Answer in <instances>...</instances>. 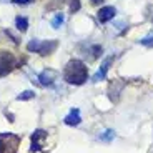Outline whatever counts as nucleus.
<instances>
[{
    "label": "nucleus",
    "instance_id": "1",
    "mask_svg": "<svg viewBox=\"0 0 153 153\" xmlns=\"http://www.w3.org/2000/svg\"><path fill=\"white\" fill-rule=\"evenodd\" d=\"M63 80L72 85H82L88 80V68L82 60H70L63 70Z\"/></svg>",
    "mask_w": 153,
    "mask_h": 153
},
{
    "label": "nucleus",
    "instance_id": "2",
    "mask_svg": "<svg viewBox=\"0 0 153 153\" xmlns=\"http://www.w3.org/2000/svg\"><path fill=\"white\" fill-rule=\"evenodd\" d=\"M57 48H58V40H38V38H33V40H30L28 45H27L28 52L43 55V57L53 53Z\"/></svg>",
    "mask_w": 153,
    "mask_h": 153
},
{
    "label": "nucleus",
    "instance_id": "3",
    "mask_svg": "<svg viewBox=\"0 0 153 153\" xmlns=\"http://www.w3.org/2000/svg\"><path fill=\"white\" fill-rule=\"evenodd\" d=\"M19 142H20V138L12 133L0 135V153H13Z\"/></svg>",
    "mask_w": 153,
    "mask_h": 153
},
{
    "label": "nucleus",
    "instance_id": "4",
    "mask_svg": "<svg viewBox=\"0 0 153 153\" xmlns=\"http://www.w3.org/2000/svg\"><path fill=\"white\" fill-rule=\"evenodd\" d=\"M15 67V58L13 55H10L8 52H2L0 55V76H5L13 70Z\"/></svg>",
    "mask_w": 153,
    "mask_h": 153
},
{
    "label": "nucleus",
    "instance_id": "5",
    "mask_svg": "<svg viewBox=\"0 0 153 153\" xmlns=\"http://www.w3.org/2000/svg\"><path fill=\"white\" fill-rule=\"evenodd\" d=\"M115 13H117V10L108 5V7H102V8H100L98 13H97V17H98V20L102 23H105V22H110V20L115 17Z\"/></svg>",
    "mask_w": 153,
    "mask_h": 153
},
{
    "label": "nucleus",
    "instance_id": "6",
    "mask_svg": "<svg viewBox=\"0 0 153 153\" xmlns=\"http://www.w3.org/2000/svg\"><path fill=\"white\" fill-rule=\"evenodd\" d=\"M63 122H65V125H68V126H76L78 123L82 122L80 110H78V108H73V110L67 115L65 118H63Z\"/></svg>",
    "mask_w": 153,
    "mask_h": 153
},
{
    "label": "nucleus",
    "instance_id": "7",
    "mask_svg": "<svg viewBox=\"0 0 153 153\" xmlns=\"http://www.w3.org/2000/svg\"><path fill=\"white\" fill-rule=\"evenodd\" d=\"M111 62H113V58L110 57V58H107V60H105L103 63H102V67L98 68V72H97L95 75H93V78H92L93 82H100V80H103L105 75H107V72H108V68H110V65H111Z\"/></svg>",
    "mask_w": 153,
    "mask_h": 153
},
{
    "label": "nucleus",
    "instance_id": "8",
    "mask_svg": "<svg viewBox=\"0 0 153 153\" xmlns=\"http://www.w3.org/2000/svg\"><path fill=\"white\" fill-rule=\"evenodd\" d=\"M45 137H47V133L43 130L33 131V135H32V148H30V152H38V150H40V146H42L40 140H42V138H45Z\"/></svg>",
    "mask_w": 153,
    "mask_h": 153
},
{
    "label": "nucleus",
    "instance_id": "9",
    "mask_svg": "<svg viewBox=\"0 0 153 153\" xmlns=\"http://www.w3.org/2000/svg\"><path fill=\"white\" fill-rule=\"evenodd\" d=\"M55 75H57V73H55L53 70H43V72L38 75V80H40L42 85H52L53 83V76Z\"/></svg>",
    "mask_w": 153,
    "mask_h": 153
},
{
    "label": "nucleus",
    "instance_id": "10",
    "mask_svg": "<svg viewBox=\"0 0 153 153\" xmlns=\"http://www.w3.org/2000/svg\"><path fill=\"white\" fill-rule=\"evenodd\" d=\"M15 27H17V30H20V32H27L28 20L25 19V17H17L15 19Z\"/></svg>",
    "mask_w": 153,
    "mask_h": 153
},
{
    "label": "nucleus",
    "instance_id": "11",
    "mask_svg": "<svg viewBox=\"0 0 153 153\" xmlns=\"http://www.w3.org/2000/svg\"><path fill=\"white\" fill-rule=\"evenodd\" d=\"M63 23V13H57L52 20V27L53 28H60V25Z\"/></svg>",
    "mask_w": 153,
    "mask_h": 153
},
{
    "label": "nucleus",
    "instance_id": "12",
    "mask_svg": "<svg viewBox=\"0 0 153 153\" xmlns=\"http://www.w3.org/2000/svg\"><path fill=\"white\" fill-rule=\"evenodd\" d=\"M100 140H102V142H110V140H113L115 138V133L111 130H107V131H103V135H100Z\"/></svg>",
    "mask_w": 153,
    "mask_h": 153
},
{
    "label": "nucleus",
    "instance_id": "13",
    "mask_svg": "<svg viewBox=\"0 0 153 153\" xmlns=\"http://www.w3.org/2000/svg\"><path fill=\"white\" fill-rule=\"evenodd\" d=\"M33 97H35V93L32 92V90H25V92H22L17 97V100H30V98H33Z\"/></svg>",
    "mask_w": 153,
    "mask_h": 153
},
{
    "label": "nucleus",
    "instance_id": "14",
    "mask_svg": "<svg viewBox=\"0 0 153 153\" xmlns=\"http://www.w3.org/2000/svg\"><path fill=\"white\" fill-rule=\"evenodd\" d=\"M140 43H142L143 47H148V48H152V47H153V35H148V37L142 38V40H140Z\"/></svg>",
    "mask_w": 153,
    "mask_h": 153
},
{
    "label": "nucleus",
    "instance_id": "15",
    "mask_svg": "<svg viewBox=\"0 0 153 153\" xmlns=\"http://www.w3.org/2000/svg\"><path fill=\"white\" fill-rule=\"evenodd\" d=\"M70 10L72 12L80 10V0H70Z\"/></svg>",
    "mask_w": 153,
    "mask_h": 153
},
{
    "label": "nucleus",
    "instance_id": "16",
    "mask_svg": "<svg viewBox=\"0 0 153 153\" xmlns=\"http://www.w3.org/2000/svg\"><path fill=\"white\" fill-rule=\"evenodd\" d=\"M13 4H20V5H25V4H28L30 0H12Z\"/></svg>",
    "mask_w": 153,
    "mask_h": 153
},
{
    "label": "nucleus",
    "instance_id": "17",
    "mask_svg": "<svg viewBox=\"0 0 153 153\" xmlns=\"http://www.w3.org/2000/svg\"><path fill=\"white\" fill-rule=\"evenodd\" d=\"M100 2H103V0H92V4H100Z\"/></svg>",
    "mask_w": 153,
    "mask_h": 153
}]
</instances>
